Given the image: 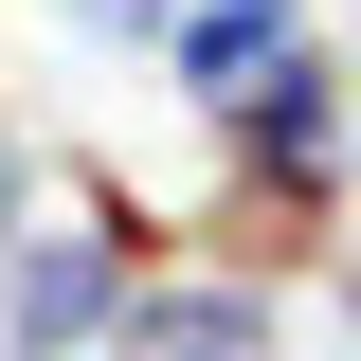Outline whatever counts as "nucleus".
<instances>
[{"mask_svg": "<svg viewBox=\"0 0 361 361\" xmlns=\"http://www.w3.org/2000/svg\"><path fill=\"white\" fill-rule=\"evenodd\" d=\"M109 361H271V307L253 289H199V271H145L127 325H109Z\"/></svg>", "mask_w": 361, "mask_h": 361, "instance_id": "obj_4", "label": "nucleus"}, {"mask_svg": "<svg viewBox=\"0 0 361 361\" xmlns=\"http://www.w3.org/2000/svg\"><path fill=\"white\" fill-rule=\"evenodd\" d=\"M54 18H73V37H127V54H163V37H180V0H54Z\"/></svg>", "mask_w": 361, "mask_h": 361, "instance_id": "obj_6", "label": "nucleus"}, {"mask_svg": "<svg viewBox=\"0 0 361 361\" xmlns=\"http://www.w3.org/2000/svg\"><path fill=\"white\" fill-rule=\"evenodd\" d=\"M307 37V0H180V37H163V73L199 90V109H235V90L271 73V54Z\"/></svg>", "mask_w": 361, "mask_h": 361, "instance_id": "obj_5", "label": "nucleus"}, {"mask_svg": "<svg viewBox=\"0 0 361 361\" xmlns=\"http://www.w3.org/2000/svg\"><path fill=\"white\" fill-rule=\"evenodd\" d=\"M145 253H163V217L127 199V163H54V199L18 217V253H0V361H73V343H109L127 325V289H145Z\"/></svg>", "mask_w": 361, "mask_h": 361, "instance_id": "obj_1", "label": "nucleus"}, {"mask_svg": "<svg viewBox=\"0 0 361 361\" xmlns=\"http://www.w3.org/2000/svg\"><path fill=\"white\" fill-rule=\"evenodd\" d=\"M217 163H343V73H325V37H289V54L217 109Z\"/></svg>", "mask_w": 361, "mask_h": 361, "instance_id": "obj_2", "label": "nucleus"}, {"mask_svg": "<svg viewBox=\"0 0 361 361\" xmlns=\"http://www.w3.org/2000/svg\"><path fill=\"white\" fill-rule=\"evenodd\" d=\"M37 199H54V163H37L18 127H0V253H18V217H37Z\"/></svg>", "mask_w": 361, "mask_h": 361, "instance_id": "obj_7", "label": "nucleus"}, {"mask_svg": "<svg viewBox=\"0 0 361 361\" xmlns=\"http://www.w3.org/2000/svg\"><path fill=\"white\" fill-rule=\"evenodd\" d=\"M325 235H343V163H235L217 180V253L235 271H307Z\"/></svg>", "mask_w": 361, "mask_h": 361, "instance_id": "obj_3", "label": "nucleus"}]
</instances>
